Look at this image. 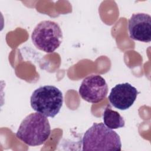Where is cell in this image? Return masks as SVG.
Returning a JSON list of instances; mask_svg holds the SVG:
<instances>
[{
    "label": "cell",
    "mask_w": 151,
    "mask_h": 151,
    "mask_svg": "<svg viewBox=\"0 0 151 151\" xmlns=\"http://www.w3.org/2000/svg\"><path fill=\"white\" fill-rule=\"evenodd\" d=\"M51 127L47 116L36 112L27 116L21 123L16 136L31 146L43 144L49 137Z\"/></svg>",
    "instance_id": "6da1fadb"
},
{
    "label": "cell",
    "mask_w": 151,
    "mask_h": 151,
    "mask_svg": "<svg viewBox=\"0 0 151 151\" xmlns=\"http://www.w3.org/2000/svg\"><path fill=\"white\" fill-rule=\"evenodd\" d=\"M83 150H122L119 135L104 123H94L84 133L82 139Z\"/></svg>",
    "instance_id": "7a4b0ae2"
},
{
    "label": "cell",
    "mask_w": 151,
    "mask_h": 151,
    "mask_svg": "<svg viewBox=\"0 0 151 151\" xmlns=\"http://www.w3.org/2000/svg\"><path fill=\"white\" fill-rule=\"evenodd\" d=\"M63 103L62 92L54 86H43L35 89L30 97L34 110L47 117H54L60 111Z\"/></svg>",
    "instance_id": "3957f363"
},
{
    "label": "cell",
    "mask_w": 151,
    "mask_h": 151,
    "mask_svg": "<svg viewBox=\"0 0 151 151\" xmlns=\"http://www.w3.org/2000/svg\"><path fill=\"white\" fill-rule=\"evenodd\" d=\"M31 40L36 48L47 53H51L61 44L63 33L57 22L49 20L42 21L34 28Z\"/></svg>",
    "instance_id": "277c9868"
},
{
    "label": "cell",
    "mask_w": 151,
    "mask_h": 151,
    "mask_svg": "<svg viewBox=\"0 0 151 151\" xmlns=\"http://www.w3.org/2000/svg\"><path fill=\"white\" fill-rule=\"evenodd\" d=\"M78 93L85 101L91 103H97L106 97L108 86L101 76L92 74L83 80Z\"/></svg>",
    "instance_id": "5b68a950"
},
{
    "label": "cell",
    "mask_w": 151,
    "mask_h": 151,
    "mask_svg": "<svg viewBox=\"0 0 151 151\" xmlns=\"http://www.w3.org/2000/svg\"><path fill=\"white\" fill-rule=\"evenodd\" d=\"M137 89L128 83L118 84L113 87L108 97L110 103L116 109L125 110L130 108L136 99Z\"/></svg>",
    "instance_id": "8992f818"
},
{
    "label": "cell",
    "mask_w": 151,
    "mask_h": 151,
    "mask_svg": "<svg viewBox=\"0 0 151 151\" xmlns=\"http://www.w3.org/2000/svg\"><path fill=\"white\" fill-rule=\"evenodd\" d=\"M130 37L136 41L149 42L151 40V17L145 13L132 15L128 22Z\"/></svg>",
    "instance_id": "52a82bcc"
},
{
    "label": "cell",
    "mask_w": 151,
    "mask_h": 151,
    "mask_svg": "<svg viewBox=\"0 0 151 151\" xmlns=\"http://www.w3.org/2000/svg\"><path fill=\"white\" fill-rule=\"evenodd\" d=\"M104 124L111 129L122 128L125 125L123 117L116 111L111 109L109 105L105 108L103 114Z\"/></svg>",
    "instance_id": "ba28073f"
}]
</instances>
